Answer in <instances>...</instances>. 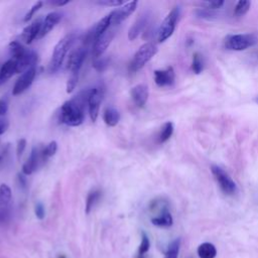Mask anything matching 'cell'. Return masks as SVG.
Here are the masks:
<instances>
[{"label": "cell", "mask_w": 258, "mask_h": 258, "mask_svg": "<svg viewBox=\"0 0 258 258\" xmlns=\"http://www.w3.org/2000/svg\"><path fill=\"white\" fill-rule=\"evenodd\" d=\"M157 46L151 42H147L141 45L135 52L129 64V71L131 73H135L142 69L157 53Z\"/></svg>", "instance_id": "cell-3"}, {"label": "cell", "mask_w": 258, "mask_h": 258, "mask_svg": "<svg viewBox=\"0 0 258 258\" xmlns=\"http://www.w3.org/2000/svg\"><path fill=\"white\" fill-rule=\"evenodd\" d=\"M198 255L200 258H215L217 255V249L214 244L210 242L202 243L198 247Z\"/></svg>", "instance_id": "cell-23"}, {"label": "cell", "mask_w": 258, "mask_h": 258, "mask_svg": "<svg viewBox=\"0 0 258 258\" xmlns=\"http://www.w3.org/2000/svg\"><path fill=\"white\" fill-rule=\"evenodd\" d=\"M9 127V121L7 118H0V135H2Z\"/></svg>", "instance_id": "cell-39"}, {"label": "cell", "mask_w": 258, "mask_h": 258, "mask_svg": "<svg viewBox=\"0 0 258 258\" xmlns=\"http://www.w3.org/2000/svg\"><path fill=\"white\" fill-rule=\"evenodd\" d=\"M149 92H148V87L145 84H139L136 85L131 89V97L135 105L139 108L144 107L148 100Z\"/></svg>", "instance_id": "cell-14"}, {"label": "cell", "mask_w": 258, "mask_h": 258, "mask_svg": "<svg viewBox=\"0 0 258 258\" xmlns=\"http://www.w3.org/2000/svg\"><path fill=\"white\" fill-rule=\"evenodd\" d=\"M196 15L200 18H203V19H212L215 17V13H214V10L212 9H209L207 7H204V8H199L197 11H196Z\"/></svg>", "instance_id": "cell-32"}, {"label": "cell", "mask_w": 258, "mask_h": 258, "mask_svg": "<svg viewBox=\"0 0 258 258\" xmlns=\"http://www.w3.org/2000/svg\"><path fill=\"white\" fill-rule=\"evenodd\" d=\"M211 171L217 183L219 184V187L225 195L233 196L237 192L238 188H237L236 182L232 179V177L229 175V173L225 169H223L222 167L216 164H213L211 166Z\"/></svg>", "instance_id": "cell-6"}, {"label": "cell", "mask_w": 258, "mask_h": 258, "mask_svg": "<svg viewBox=\"0 0 258 258\" xmlns=\"http://www.w3.org/2000/svg\"><path fill=\"white\" fill-rule=\"evenodd\" d=\"M45 160L42 156V146H35L32 148L29 157L22 165V173L24 175H29L34 172L38 166Z\"/></svg>", "instance_id": "cell-8"}, {"label": "cell", "mask_w": 258, "mask_h": 258, "mask_svg": "<svg viewBox=\"0 0 258 258\" xmlns=\"http://www.w3.org/2000/svg\"><path fill=\"white\" fill-rule=\"evenodd\" d=\"M25 147H26V140L24 138L19 139L17 142V145H16V154H17L18 158L22 155Z\"/></svg>", "instance_id": "cell-37"}, {"label": "cell", "mask_w": 258, "mask_h": 258, "mask_svg": "<svg viewBox=\"0 0 258 258\" xmlns=\"http://www.w3.org/2000/svg\"><path fill=\"white\" fill-rule=\"evenodd\" d=\"M137 1H130L128 3L123 4L121 7H119L116 10H113L111 12L112 15V25H118L120 24L124 19H126L129 15H131L134 10L136 9Z\"/></svg>", "instance_id": "cell-12"}, {"label": "cell", "mask_w": 258, "mask_h": 258, "mask_svg": "<svg viewBox=\"0 0 258 258\" xmlns=\"http://www.w3.org/2000/svg\"><path fill=\"white\" fill-rule=\"evenodd\" d=\"M251 6V2L248 0H240L237 2L236 6H235V10L234 13L236 16H243L245 15Z\"/></svg>", "instance_id": "cell-28"}, {"label": "cell", "mask_w": 258, "mask_h": 258, "mask_svg": "<svg viewBox=\"0 0 258 258\" xmlns=\"http://www.w3.org/2000/svg\"><path fill=\"white\" fill-rule=\"evenodd\" d=\"M10 202H11V189L7 184L2 183L0 185V218H3L7 214L9 210Z\"/></svg>", "instance_id": "cell-18"}, {"label": "cell", "mask_w": 258, "mask_h": 258, "mask_svg": "<svg viewBox=\"0 0 258 258\" xmlns=\"http://www.w3.org/2000/svg\"><path fill=\"white\" fill-rule=\"evenodd\" d=\"M60 19H61V14L59 12L54 11V12L48 13L41 23L40 31L37 38H42L43 36H45L60 21Z\"/></svg>", "instance_id": "cell-16"}, {"label": "cell", "mask_w": 258, "mask_h": 258, "mask_svg": "<svg viewBox=\"0 0 258 258\" xmlns=\"http://www.w3.org/2000/svg\"><path fill=\"white\" fill-rule=\"evenodd\" d=\"M57 258H66V257H64V256H63V255H59V256H58V257H57Z\"/></svg>", "instance_id": "cell-44"}, {"label": "cell", "mask_w": 258, "mask_h": 258, "mask_svg": "<svg viewBox=\"0 0 258 258\" xmlns=\"http://www.w3.org/2000/svg\"><path fill=\"white\" fill-rule=\"evenodd\" d=\"M41 19L38 18L36 20H34L32 23L28 24L22 31L21 34V39L24 43L29 44L32 42V40H34L35 38L38 37L39 31H40V27H41Z\"/></svg>", "instance_id": "cell-15"}, {"label": "cell", "mask_w": 258, "mask_h": 258, "mask_svg": "<svg viewBox=\"0 0 258 258\" xmlns=\"http://www.w3.org/2000/svg\"><path fill=\"white\" fill-rule=\"evenodd\" d=\"M103 120L110 127L116 126L120 120V113L114 107H107L103 112Z\"/></svg>", "instance_id": "cell-22"}, {"label": "cell", "mask_w": 258, "mask_h": 258, "mask_svg": "<svg viewBox=\"0 0 258 258\" xmlns=\"http://www.w3.org/2000/svg\"><path fill=\"white\" fill-rule=\"evenodd\" d=\"M8 110V103L6 100L4 99H1L0 100V116H3L6 114Z\"/></svg>", "instance_id": "cell-41"}, {"label": "cell", "mask_w": 258, "mask_h": 258, "mask_svg": "<svg viewBox=\"0 0 258 258\" xmlns=\"http://www.w3.org/2000/svg\"><path fill=\"white\" fill-rule=\"evenodd\" d=\"M17 74L16 61L13 58L8 59L4 62L0 70V85L5 83L8 79H10L13 75Z\"/></svg>", "instance_id": "cell-19"}, {"label": "cell", "mask_w": 258, "mask_h": 258, "mask_svg": "<svg viewBox=\"0 0 258 258\" xmlns=\"http://www.w3.org/2000/svg\"><path fill=\"white\" fill-rule=\"evenodd\" d=\"M78 80H79V75L78 74H71L69 79H68V82H67V93H72L74 91V89L76 88L77 86V83H78Z\"/></svg>", "instance_id": "cell-33"}, {"label": "cell", "mask_w": 258, "mask_h": 258, "mask_svg": "<svg viewBox=\"0 0 258 258\" xmlns=\"http://www.w3.org/2000/svg\"><path fill=\"white\" fill-rule=\"evenodd\" d=\"M149 21V14L148 13H142L138 16V18L136 19V21L132 24V26L130 27L129 31H128V38L130 40H134L143 30L144 28L147 26Z\"/></svg>", "instance_id": "cell-17"}, {"label": "cell", "mask_w": 258, "mask_h": 258, "mask_svg": "<svg viewBox=\"0 0 258 258\" xmlns=\"http://www.w3.org/2000/svg\"><path fill=\"white\" fill-rule=\"evenodd\" d=\"M34 213H35V216L39 219V220H42L45 216V210H44V206L41 204V203H37L34 207Z\"/></svg>", "instance_id": "cell-36"}, {"label": "cell", "mask_w": 258, "mask_h": 258, "mask_svg": "<svg viewBox=\"0 0 258 258\" xmlns=\"http://www.w3.org/2000/svg\"><path fill=\"white\" fill-rule=\"evenodd\" d=\"M111 21H112V15H111V12L106 15L105 17H103L94 27L93 29V35H94V41L95 39H97L99 36H101L103 33H105L108 28L110 27L111 25Z\"/></svg>", "instance_id": "cell-21"}, {"label": "cell", "mask_w": 258, "mask_h": 258, "mask_svg": "<svg viewBox=\"0 0 258 258\" xmlns=\"http://www.w3.org/2000/svg\"><path fill=\"white\" fill-rule=\"evenodd\" d=\"M174 81L175 73L172 67L154 71V82L158 87H170L174 84Z\"/></svg>", "instance_id": "cell-13"}, {"label": "cell", "mask_w": 258, "mask_h": 258, "mask_svg": "<svg viewBox=\"0 0 258 258\" xmlns=\"http://www.w3.org/2000/svg\"><path fill=\"white\" fill-rule=\"evenodd\" d=\"M150 248V241H149V238L148 236L142 232V235H141V242H140V245H139V248H138V255H137V258H144L145 254L148 252Z\"/></svg>", "instance_id": "cell-27"}, {"label": "cell", "mask_w": 258, "mask_h": 258, "mask_svg": "<svg viewBox=\"0 0 258 258\" xmlns=\"http://www.w3.org/2000/svg\"><path fill=\"white\" fill-rule=\"evenodd\" d=\"M36 76V69L35 67L28 69L27 71H25L16 81V83L14 84V87L12 89V95L17 96L22 94L24 91H26L31 84L34 81V78Z\"/></svg>", "instance_id": "cell-10"}, {"label": "cell", "mask_w": 258, "mask_h": 258, "mask_svg": "<svg viewBox=\"0 0 258 258\" xmlns=\"http://www.w3.org/2000/svg\"><path fill=\"white\" fill-rule=\"evenodd\" d=\"M179 248H180V239L176 238L173 241H171L170 244L168 245L163 258H178Z\"/></svg>", "instance_id": "cell-26"}, {"label": "cell", "mask_w": 258, "mask_h": 258, "mask_svg": "<svg viewBox=\"0 0 258 258\" xmlns=\"http://www.w3.org/2000/svg\"><path fill=\"white\" fill-rule=\"evenodd\" d=\"M110 59L107 56H101L98 58H93V67L97 72H104L109 66Z\"/></svg>", "instance_id": "cell-29"}, {"label": "cell", "mask_w": 258, "mask_h": 258, "mask_svg": "<svg viewBox=\"0 0 258 258\" xmlns=\"http://www.w3.org/2000/svg\"><path fill=\"white\" fill-rule=\"evenodd\" d=\"M173 133V124L172 122H166L163 124V126L160 129V132L158 134V142L164 143L166 142Z\"/></svg>", "instance_id": "cell-25"}, {"label": "cell", "mask_w": 258, "mask_h": 258, "mask_svg": "<svg viewBox=\"0 0 258 258\" xmlns=\"http://www.w3.org/2000/svg\"><path fill=\"white\" fill-rule=\"evenodd\" d=\"M254 101H255V102H256V103H257V104H258V96H257V97H255V99H254Z\"/></svg>", "instance_id": "cell-43"}, {"label": "cell", "mask_w": 258, "mask_h": 258, "mask_svg": "<svg viewBox=\"0 0 258 258\" xmlns=\"http://www.w3.org/2000/svg\"><path fill=\"white\" fill-rule=\"evenodd\" d=\"M104 95V89L101 87H95L90 89L89 98H88V108L91 120L95 122L99 115L100 104L102 102V98Z\"/></svg>", "instance_id": "cell-9"}, {"label": "cell", "mask_w": 258, "mask_h": 258, "mask_svg": "<svg viewBox=\"0 0 258 258\" xmlns=\"http://www.w3.org/2000/svg\"><path fill=\"white\" fill-rule=\"evenodd\" d=\"M90 90L78 94L74 99L64 102L60 108L61 123L76 127L80 126L85 119V104H88Z\"/></svg>", "instance_id": "cell-1"}, {"label": "cell", "mask_w": 258, "mask_h": 258, "mask_svg": "<svg viewBox=\"0 0 258 258\" xmlns=\"http://www.w3.org/2000/svg\"><path fill=\"white\" fill-rule=\"evenodd\" d=\"M57 149V143L55 141H50L46 146H42V156L43 159L46 160L47 158L53 156Z\"/></svg>", "instance_id": "cell-31"}, {"label": "cell", "mask_w": 258, "mask_h": 258, "mask_svg": "<svg viewBox=\"0 0 258 258\" xmlns=\"http://www.w3.org/2000/svg\"><path fill=\"white\" fill-rule=\"evenodd\" d=\"M179 14H180V8L178 6H175L170 10V12L163 19L157 31V39L159 42L165 41L167 38H169L172 35L175 29Z\"/></svg>", "instance_id": "cell-5"}, {"label": "cell", "mask_w": 258, "mask_h": 258, "mask_svg": "<svg viewBox=\"0 0 258 258\" xmlns=\"http://www.w3.org/2000/svg\"><path fill=\"white\" fill-rule=\"evenodd\" d=\"M70 1L69 0H64V1H50L49 4L54 5V6H63L66 4H68Z\"/></svg>", "instance_id": "cell-42"}, {"label": "cell", "mask_w": 258, "mask_h": 258, "mask_svg": "<svg viewBox=\"0 0 258 258\" xmlns=\"http://www.w3.org/2000/svg\"><path fill=\"white\" fill-rule=\"evenodd\" d=\"M224 1L223 0H215V1H209L206 3V7L212 10H216L221 8L224 5Z\"/></svg>", "instance_id": "cell-38"}, {"label": "cell", "mask_w": 258, "mask_h": 258, "mask_svg": "<svg viewBox=\"0 0 258 258\" xmlns=\"http://www.w3.org/2000/svg\"><path fill=\"white\" fill-rule=\"evenodd\" d=\"M96 3L99 5L112 6V7H118L125 4L124 1H121V0H101V1H97Z\"/></svg>", "instance_id": "cell-35"}, {"label": "cell", "mask_w": 258, "mask_h": 258, "mask_svg": "<svg viewBox=\"0 0 258 258\" xmlns=\"http://www.w3.org/2000/svg\"><path fill=\"white\" fill-rule=\"evenodd\" d=\"M114 35H115L114 30H107L105 33H103L101 36L95 39L93 43V49H92L93 58H98L103 56L104 52L106 51L109 44L111 43Z\"/></svg>", "instance_id": "cell-11"}, {"label": "cell", "mask_w": 258, "mask_h": 258, "mask_svg": "<svg viewBox=\"0 0 258 258\" xmlns=\"http://www.w3.org/2000/svg\"><path fill=\"white\" fill-rule=\"evenodd\" d=\"M101 195H102V191L99 188H94L88 194L87 200H86V213L87 214H89L93 210L95 205L100 200Z\"/></svg>", "instance_id": "cell-24"}, {"label": "cell", "mask_w": 258, "mask_h": 258, "mask_svg": "<svg viewBox=\"0 0 258 258\" xmlns=\"http://www.w3.org/2000/svg\"><path fill=\"white\" fill-rule=\"evenodd\" d=\"M151 223L156 227L166 228V227H170L172 225L173 219H172V216H171L170 212L168 211V209H165L161 213H159L157 216L151 218Z\"/></svg>", "instance_id": "cell-20"}, {"label": "cell", "mask_w": 258, "mask_h": 258, "mask_svg": "<svg viewBox=\"0 0 258 258\" xmlns=\"http://www.w3.org/2000/svg\"><path fill=\"white\" fill-rule=\"evenodd\" d=\"M17 180H18V184L21 188H26V185H27V180H26V177L24 176L23 173H18L17 174Z\"/></svg>", "instance_id": "cell-40"}, {"label": "cell", "mask_w": 258, "mask_h": 258, "mask_svg": "<svg viewBox=\"0 0 258 258\" xmlns=\"http://www.w3.org/2000/svg\"><path fill=\"white\" fill-rule=\"evenodd\" d=\"M76 38H77V36L75 33H70V34H67L66 36H63L55 44L53 51H52L50 61H49V67H48V70L50 73H55L59 70V68L61 67V64L63 62L66 54L68 53V51L74 44Z\"/></svg>", "instance_id": "cell-2"}, {"label": "cell", "mask_w": 258, "mask_h": 258, "mask_svg": "<svg viewBox=\"0 0 258 258\" xmlns=\"http://www.w3.org/2000/svg\"><path fill=\"white\" fill-rule=\"evenodd\" d=\"M204 69V62H203V58L200 55V53L195 52L192 55V60H191V70L195 74L199 75L202 73Z\"/></svg>", "instance_id": "cell-30"}, {"label": "cell", "mask_w": 258, "mask_h": 258, "mask_svg": "<svg viewBox=\"0 0 258 258\" xmlns=\"http://www.w3.org/2000/svg\"><path fill=\"white\" fill-rule=\"evenodd\" d=\"M258 42V37L252 33L230 34L224 39V46L229 50H244L254 46Z\"/></svg>", "instance_id": "cell-4"}, {"label": "cell", "mask_w": 258, "mask_h": 258, "mask_svg": "<svg viewBox=\"0 0 258 258\" xmlns=\"http://www.w3.org/2000/svg\"><path fill=\"white\" fill-rule=\"evenodd\" d=\"M87 53L88 48L86 45L79 46L71 52L67 60V69L71 72V74H80L81 68L84 63V60L86 59Z\"/></svg>", "instance_id": "cell-7"}, {"label": "cell", "mask_w": 258, "mask_h": 258, "mask_svg": "<svg viewBox=\"0 0 258 258\" xmlns=\"http://www.w3.org/2000/svg\"><path fill=\"white\" fill-rule=\"evenodd\" d=\"M42 2L41 1H38V2H36L35 4H33V6L28 10V12L25 14V16H24V18H23V21L24 22H28V20H30L31 18H32V16L38 11V9L39 8H41V6H42Z\"/></svg>", "instance_id": "cell-34"}]
</instances>
